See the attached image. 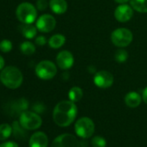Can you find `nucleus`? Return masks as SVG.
I'll list each match as a JSON object with an SVG mask.
<instances>
[{"label": "nucleus", "instance_id": "f257e3e1", "mask_svg": "<svg viewBox=\"0 0 147 147\" xmlns=\"http://www.w3.org/2000/svg\"><path fill=\"white\" fill-rule=\"evenodd\" d=\"M77 113L78 109L75 102L71 100H62L55 107L53 111V119L57 125L66 127L74 122Z\"/></svg>", "mask_w": 147, "mask_h": 147}, {"label": "nucleus", "instance_id": "f03ea898", "mask_svg": "<svg viewBox=\"0 0 147 147\" xmlns=\"http://www.w3.org/2000/svg\"><path fill=\"white\" fill-rule=\"evenodd\" d=\"M0 80L8 88L16 89L19 88L24 81L22 72L14 66H8L1 70Z\"/></svg>", "mask_w": 147, "mask_h": 147}, {"label": "nucleus", "instance_id": "7ed1b4c3", "mask_svg": "<svg viewBox=\"0 0 147 147\" xmlns=\"http://www.w3.org/2000/svg\"><path fill=\"white\" fill-rule=\"evenodd\" d=\"M18 19L24 24H33L37 18L36 8L30 3L20 4L16 11Z\"/></svg>", "mask_w": 147, "mask_h": 147}, {"label": "nucleus", "instance_id": "20e7f679", "mask_svg": "<svg viewBox=\"0 0 147 147\" xmlns=\"http://www.w3.org/2000/svg\"><path fill=\"white\" fill-rule=\"evenodd\" d=\"M133 40L132 32L126 28H118L111 34L113 44L118 48H125L131 44Z\"/></svg>", "mask_w": 147, "mask_h": 147}, {"label": "nucleus", "instance_id": "39448f33", "mask_svg": "<svg viewBox=\"0 0 147 147\" xmlns=\"http://www.w3.org/2000/svg\"><path fill=\"white\" fill-rule=\"evenodd\" d=\"M57 74L56 65L48 60L40 61L36 67V75L41 80L48 81L53 79Z\"/></svg>", "mask_w": 147, "mask_h": 147}, {"label": "nucleus", "instance_id": "423d86ee", "mask_svg": "<svg viewBox=\"0 0 147 147\" xmlns=\"http://www.w3.org/2000/svg\"><path fill=\"white\" fill-rule=\"evenodd\" d=\"M21 125L26 130H36L42 125V118L34 112L24 111L19 116Z\"/></svg>", "mask_w": 147, "mask_h": 147}, {"label": "nucleus", "instance_id": "0eeeda50", "mask_svg": "<svg viewBox=\"0 0 147 147\" xmlns=\"http://www.w3.org/2000/svg\"><path fill=\"white\" fill-rule=\"evenodd\" d=\"M75 131H76V133L79 137H81L84 139L88 138L91 136H93V134L94 132V121L90 118L82 117L76 122Z\"/></svg>", "mask_w": 147, "mask_h": 147}, {"label": "nucleus", "instance_id": "6e6552de", "mask_svg": "<svg viewBox=\"0 0 147 147\" xmlns=\"http://www.w3.org/2000/svg\"><path fill=\"white\" fill-rule=\"evenodd\" d=\"M51 147H81V143L74 135L63 133L54 139Z\"/></svg>", "mask_w": 147, "mask_h": 147}, {"label": "nucleus", "instance_id": "1a4fd4ad", "mask_svg": "<svg viewBox=\"0 0 147 147\" xmlns=\"http://www.w3.org/2000/svg\"><path fill=\"white\" fill-rule=\"evenodd\" d=\"M94 83L100 88H108L113 84V74L107 70H100L95 73L94 76Z\"/></svg>", "mask_w": 147, "mask_h": 147}, {"label": "nucleus", "instance_id": "9d476101", "mask_svg": "<svg viewBox=\"0 0 147 147\" xmlns=\"http://www.w3.org/2000/svg\"><path fill=\"white\" fill-rule=\"evenodd\" d=\"M56 25L55 18L49 14H43L37 18L36 26L37 30L42 33H49L52 31Z\"/></svg>", "mask_w": 147, "mask_h": 147}, {"label": "nucleus", "instance_id": "9b49d317", "mask_svg": "<svg viewBox=\"0 0 147 147\" xmlns=\"http://www.w3.org/2000/svg\"><path fill=\"white\" fill-rule=\"evenodd\" d=\"M56 65L62 70L71 68L75 63V58L73 54L68 50H61L58 53L56 58Z\"/></svg>", "mask_w": 147, "mask_h": 147}, {"label": "nucleus", "instance_id": "f8f14e48", "mask_svg": "<svg viewBox=\"0 0 147 147\" xmlns=\"http://www.w3.org/2000/svg\"><path fill=\"white\" fill-rule=\"evenodd\" d=\"M133 9L127 4L119 5L114 11V18L120 23H126L133 17Z\"/></svg>", "mask_w": 147, "mask_h": 147}, {"label": "nucleus", "instance_id": "ddd939ff", "mask_svg": "<svg viewBox=\"0 0 147 147\" xmlns=\"http://www.w3.org/2000/svg\"><path fill=\"white\" fill-rule=\"evenodd\" d=\"M48 143L47 135L42 131H37L30 137L29 145L30 147H48Z\"/></svg>", "mask_w": 147, "mask_h": 147}, {"label": "nucleus", "instance_id": "4468645a", "mask_svg": "<svg viewBox=\"0 0 147 147\" xmlns=\"http://www.w3.org/2000/svg\"><path fill=\"white\" fill-rule=\"evenodd\" d=\"M142 100H143L142 96L138 93L134 92V91L129 92L125 96V103L128 107H131V108L138 107L140 105Z\"/></svg>", "mask_w": 147, "mask_h": 147}, {"label": "nucleus", "instance_id": "2eb2a0df", "mask_svg": "<svg viewBox=\"0 0 147 147\" xmlns=\"http://www.w3.org/2000/svg\"><path fill=\"white\" fill-rule=\"evenodd\" d=\"M49 5L50 10L57 15L64 14L67 10V3L66 0H50Z\"/></svg>", "mask_w": 147, "mask_h": 147}, {"label": "nucleus", "instance_id": "dca6fc26", "mask_svg": "<svg viewBox=\"0 0 147 147\" xmlns=\"http://www.w3.org/2000/svg\"><path fill=\"white\" fill-rule=\"evenodd\" d=\"M65 42H66V37L62 34L53 35L48 42L49 47L51 49H57L61 48L65 44Z\"/></svg>", "mask_w": 147, "mask_h": 147}, {"label": "nucleus", "instance_id": "f3484780", "mask_svg": "<svg viewBox=\"0 0 147 147\" xmlns=\"http://www.w3.org/2000/svg\"><path fill=\"white\" fill-rule=\"evenodd\" d=\"M130 5L139 13H147V0H130Z\"/></svg>", "mask_w": 147, "mask_h": 147}, {"label": "nucleus", "instance_id": "a211bd4d", "mask_svg": "<svg viewBox=\"0 0 147 147\" xmlns=\"http://www.w3.org/2000/svg\"><path fill=\"white\" fill-rule=\"evenodd\" d=\"M83 97V90L79 87H73L68 91V99L73 102H78Z\"/></svg>", "mask_w": 147, "mask_h": 147}, {"label": "nucleus", "instance_id": "6ab92c4d", "mask_svg": "<svg viewBox=\"0 0 147 147\" xmlns=\"http://www.w3.org/2000/svg\"><path fill=\"white\" fill-rule=\"evenodd\" d=\"M29 107V102L27 100L21 98L18 100H16L13 105H12V109L14 110V112L16 113H19L21 114L23 112L26 111Z\"/></svg>", "mask_w": 147, "mask_h": 147}, {"label": "nucleus", "instance_id": "aec40b11", "mask_svg": "<svg viewBox=\"0 0 147 147\" xmlns=\"http://www.w3.org/2000/svg\"><path fill=\"white\" fill-rule=\"evenodd\" d=\"M12 132L14 134V137L18 138V139H22V138H25L27 133L25 132V130L20 124V122L18 121H14L12 124Z\"/></svg>", "mask_w": 147, "mask_h": 147}, {"label": "nucleus", "instance_id": "412c9836", "mask_svg": "<svg viewBox=\"0 0 147 147\" xmlns=\"http://www.w3.org/2000/svg\"><path fill=\"white\" fill-rule=\"evenodd\" d=\"M37 28L36 26H34L31 24H25L22 27V33L24 37L27 39H32L34 38L37 34Z\"/></svg>", "mask_w": 147, "mask_h": 147}, {"label": "nucleus", "instance_id": "4be33fe9", "mask_svg": "<svg viewBox=\"0 0 147 147\" xmlns=\"http://www.w3.org/2000/svg\"><path fill=\"white\" fill-rule=\"evenodd\" d=\"M20 49H21V52L24 55H31L36 52V46L32 42H30L29 41H26V42H24L21 43Z\"/></svg>", "mask_w": 147, "mask_h": 147}, {"label": "nucleus", "instance_id": "5701e85b", "mask_svg": "<svg viewBox=\"0 0 147 147\" xmlns=\"http://www.w3.org/2000/svg\"><path fill=\"white\" fill-rule=\"evenodd\" d=\"M12 132V126L9 124L0 125V140H5Z\"/></svg>", "mask_w": 147, "mask_h": 147}, {"label": "nucleus", "instance_id": "b1692460", "mask_svg": "<svg viewBox=\"0 0 147 147\" xmlns=\"http://www.w3.org/2000/svg\"><path fill=\"white\" fill-rule=\"evenodd\" d=\"M114 59L117 62L123 63L126 61V60L128 59V52L125 49H123V48H119V49H118L115 52Z\"/></svg>", "mask_w": 147, "mask_h": 147}, {"label": "nucleus", "instance_id": "393cba45", "mask_svg": "<svg viewBox=\"0 0 147 147\" xmlns=\"http://www.w3.org/2000/svg\"><path fill=\"white\" fill-rule=\"evenodd\" d=\"M92 145L93 147H106L107 141L101 136H95L92 138Z\"/></svg>", "mask_w": 147, "mask_h": 147}, {"label": "nucleus", "instance_id": "a878e982", "mask_svg": "<svg viewBox=\"0 0 147 147\" xmlns=\"http://www.w3.org/2000/svg\"><path fill=\"white\" fill-rule=\"evenodd\" d=\"M12 49V43L10 40H3L0 42V50L4 53H8Z\"/></svg>", "mask_w": 147, "mask_h": 147}, {"label": "nucleus", "instance_id": "bb28decb", "mask_svg": "<svg viewBox=\"0 0 147 147\" xmlns=\"http://www.w3.org/2000/svg\"><path fill=\"white\" fill-rule=\"evenodd\" d=\"M48 7V2L47 0H37L36 2V8L39 11H44Z\"/></svg>", "mask_w": 147, "mask_h": 147}, {"label": "nucleus", "instance_id": "cd10ccee", "mask_svg": "<svg viewBox=\"0 0 147 147\" xmlns=\"http://www.w3.org/2000/svg\"><path fill=\"white\" fill-rule=\"evenodd\" d=\"M36 44H37L38 46H44L47 43V39L44 36H38L36 38Z\"/></svg>", "mask_w": 147, "mask_h": 147}, {"label": "nucleus", "instance_id": "c85d7f7f", "mask_svg": "<svg viewBox=\"0 0 147 147\" xmlns=\"http://www.w3.org/2000/svg\"><path fill=\"white\" fill-rule=\"evenodd\" d=\"M33 110H34L36 113H43V112H44L45 107H44V105L42 104V103H36V104L34 105Z\"/></svg>", "mask_w": 147, "mask_h": 147}, {"label": "nucleus", "instance_id": "c756f323", "mask_svg": "<svg viewBox=\"0 0 147 147\" xmlns=\"http://www.w3.org/2000/svg\"><path fill=\"white\" fill-rule=\"evenodd\" d=\"M0 147H19V146L14 141H7L0 144Z\"/></svg>", "mask_w": 147, "mask_h": 147}, {"label": "nucleus", "instance_id": "7c9ffc66", "mask_svg": "<svg viewBox=\"0 0 147 147\" xmlns=\"http://www.w3.org/2000/svg\"><path fill=\"white\" fill-rule=\"evenodd\" d=\"M142 99H143V101L147 105V87L144 88L142 92Z\"/></svg>", "mask_w": 147, "mask_h": 147}, {"label": "nucleus", "instance_id": "2f4dec72", "mask_svg": "<svg viewBox=\"0 0 147 147\" xmlns=\"http://www.w3.org/2000/svg\"><path fill=\"white\" fill-rule=\"evenodd\" d=\"M5 59L3 58V56H2V55H0V70H2V69L4 68V67H5Z\"/></svg>", "mask_w": 147, "mask_h": 147}, {"label": "nucleus", "instance_id": "473e14b6", "mask_svg": "<svg viewBox=\"0 0 147 147\" xmlns=\"http://www.w3.org/2000/svg\"><path fill=\"white\" fill-rule=\"evenodd\" d=\"M114 1L119 5H123V4H126L127 2H130V0H114Z\"/></svg>", "mask_w": 147, "mask_h": 147}]
</instances>
